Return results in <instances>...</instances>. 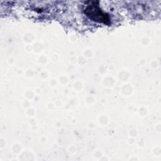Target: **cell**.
<instances>
[{
	"instance_id": "obj_1",
	"label": "cell",
	"mask_w": 161,
	"mask_h": 161,
	"mask_svg": "<svg viewBox=\"0 0 161 161\" xmlns=\"http://www.w3.org/2000/svg\"><path fill=\"white\" fill-rule=\"evenodd\" d=\"M85 13L90 19L100 23H108L109 21V15L103 11L99 5H88L85 9Z\"/></svg>"
}]
</instances>
